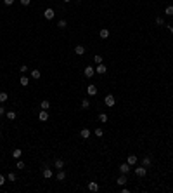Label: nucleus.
I'll return each mask as SVG.
<instances>
[{"label": "nucleus", "mask_w": 173, "mask_h": 193, "mask_svg": "<svg viewBox=\"0 0 173 193\" xmlns=\"http://www.w3.org/2000/svg\"><path fill=\"white\" fill-rule=\"evenodd\" d=\"M104 103H106L109 108H113V106H114V103H116V99H114V96H113V94H107L106 99H104Z\"/></svg>", "instance_id": "nucleus-1"}, {"label": "nucleus", "mask_w": 173, "mask_h": 193, "mask_svg": "<svg viewBox=\"0 0 173 193\" xmlns=\"http://www.w3.org/2000/svg\"><path fill=\"white\" fill-rule=\"evenodd\" d=\"M38 120L40 122H47L49 120V111H47V110H42L40 113H38Z\"/></svg>", "instance_id": "nucleus-2"}, {"label": "nucleus", "mask_w": 173, "mask_h": 193, "mask_svg": "<svg viewBox=\"0 0 173 193\" xmlns=\"http://www.w3.org/2000/svg\"><path fill=\"white\" fill-rule=\"evenodd\" d=\"M87 94H88V96H95V94H97V85L90 84L88 87H87Z\"/></svg>", "instance_id": "nucleus-3"}, {"label": "nucleus", "mask_w": 173, "mask_h": 193, "mask_svg": "<svg viewBox=\"0 0 173 193\" xmlns=\"http://www.w3.org/2000/svg\"><path fill=\"white\" fill-rule=\"evenodd\" d=\"M135 174H137L139 177H144L145 174H147V169H145L144 165H142V167H137V169H135Z\"/></svg>", "instance_id": "nucleus-4"}, {"label": "nucleus", "mask_w": 173, "mask_h": 193, "mask_svg": "<svg viewBox=\"0 0 173 193\" xmlns=\"http://www.w3.org/2000/svg\"><path fill=\"white\" fill-rule=\"evenodd\" d=\"M83 73H85V77H87V78H92V77H94V73H95V68H92V66H87V68H85V72H83Z\"/></svg>", "instance_id": "nucleus-5"}, {"label": "nucleus", "mask_w": 173, "mask_h": 193, "mask_svg": "<svg viewBox=\"0 0 173 193\" xmlns=\"http://www.w3.org/2000/svg\"><path fill=\"white\" fill-rule=\"evenodd\" d=\"M116 183H118V185H120V186L126 185V183H128V177H126V174H121V176L118 177V179H116Z\"/></svg>", "instance_id": "nucleus-6"}, {"label": "nucleus", "mask_w": 173, "mask_h": 193, "mask_svg": "<svg viewBox=\"0 0 173 193\" xmlns=\"http://www.w3.org/2000/svg\"><path fill=\"white\" fill-rule=\"evenodd\" d=\"M43 16H45V19H54L55 12H54V9H45V12H43Z\"/></svg>", "instance_id": "nucleus-7"}, {"label": "nucleus", "mask_w": 173, "mask_h": 193, "mask_svg": "<svg viewBox=\"0 0 173 193\" xmlns=\"http://www.w3.org/2000/svg\"><path fill=\"white\" fill-rule=\"evenodd\" d=\"M120 172H121V174H128V172H130V165H128V162H125V164L120 165Z\"/></svg>", "instance_id": "nucleus-8"}, {"label": "nucleus", "mask_w": 173, "mask_h": 193, "mask_svg": "<svg viewBox=\"0 0 173 193\" xmlns=\"http://www.w3.org/2000/svg\"><path fill=\"white\" fill-rule=\"evenodd\" d=\"M106 72H107V68L104 66L102 63H100V64H97V68H95V73H99V75H104Z\"/></svg>", "instance_id": "nucleus-9"}, {"label": "nucleus", "mask_w": 173, "mask_h": 193, "mask_svg": "<svg viewBox=\"0 0 173 193\" xmlns=\"http://www.w3.org/2000/svg\"><path fill=\"white\" fill-rule=\"evenodd\" d=\"M74 54H76V56H83V54H85V47H83V45H76V47H74Z\"/></svg>", "instance_id": "nucleus-10"}, {"label": "nucleus", "mask_w": 173, "mask_h": 193, "mask_svg": "<svg viewBox=\"0 0 173 193\" xmlns=\"http://www.w3.org/2000/svg\"><path fill=\"white\" fill-rule=\"evenodd\" d=\"M137 160H139V158H137V155H128V160H126V162H128V165H135Z\"/></svg>", "instance_id": "nucleus-11"}, {"label": "nucleus", "mask_w": 173, "mask_h": 193, "mask_svg": "<svg viewBox=\"0 0 173 193\" xmlns=\"http://www.w3.org/2000/svg\"><path fill=\"white\" fill-rule=\"evenodd\" d=\"M42 174H43V177H45V179H50V177H52V169H43V172H42Z\"/></svg>", "instance_id": "nucleus-12"}, {"label": "nucleus", "mask_w": 173, "mask_h": 193, "mask_svg": "<svg viewBox=\"0 0 173 193\" xmlns=\"http://www.w3.org/2000/svg\"><path fill=\"white\" fill-rule=\"evenodd\" d=\"M80 136H82L83 139H88V138H90V130H88V129H82V130H80Z\"/></svg>", "instance_id": "nucleus-13"}, {"label": "nucleus", "mask_w": 173, "mask_h": 193, "mask_svg": "<svg viewBox=\"0 0 173 193\" xmlns=\"http://www.w3.org/2000/svg\"><path fill=\"white\" fill-rule=\"evenodd\" d=\"M88 190H90V191H99V185H97V183H95V181H92L90 185H88Z\"/></svg>", "instance_id": "nucleus-14"}, {"label": "nucleus", "mask_w": 173, "mask_h": 193, "mask_svg": "<svg viewBox=\"0 0 173 193\" xmlns=\"http://www.w3.org/2000/svg\"><path fill=\"white\" fill-rule=\"evenodd\" d=\"M99 35H100V38H107V37H109V30H107V28H100Z\"/></svg>", "instance_id": "nucleus-15"}, {"label": "nucleus", "mask_w": 173, "mask_h": 193, "mask_svg": "<svg viewBox=\"0 0 173 193\" xmlns=\"http://www.w3.org/2000/svg\"><path fill=\"white\" fill-rule=\"evenodd\" d=\"M40 106H42V110H49V108H50V101H49V99H43V101L40 103Z\"/></svg>", "instance_id": "nucleus-16"}, {"label": "nucleus", "mask_w": 173, "mask_h": 193, "mask_svg": "<svg viewBox=\"0 0 173 193\" xmlns=\"http://www.w3.org/2000/svg\"><path fill=\"white\" fill-rule=\"evenodd\" d=\"M42 77V73H40V70H31V78H35V80H38Z\"/></svg>", "instance_id": "nucleus-17"}, {"label": "nucleus", "mask_w": 173, "mask_h": 193, "mask_svg": "<svg viewBox=\"0 0 173 193\" xmlns=\"http://www.w3.org/2000/svg\"><path fill=\"white\" fill-rule=\"evenodd\" d=\"M21 155H23V151H21L19 148H16V150L12 151V157H14L16 160H19V158H21Z\"/></svg>", "instance_id": "nucleus-18"}, {"label": "nucleus", "mask_w": 173, "mask_h": 193, "mask_svg": "<svg viewBox=\"0 0 173 193\" xmlns=\"http://www.w3.org/2000/svg\"><path fill=\"white\" fill-rule=\"evenodd\" d=\"M64 179H66V172L61 169V171H57V181H64Z\"/></svg>", "instance_id": "nucleus-19"}, {"label": "nucleus", "mask_w": 173, "mask_h": 193, "mask_svg": "<svg viewBox=\"0 0 173 193\" xmlns=\"http://www.w3.org/2000/svg\"><path fill=\"white\" fill-rule=\"evenodd\" d=\"M54 165L57 167V171H61V169L64 167V160H61V158H59V160H55V162H54Z\"/></svg>", "instance_id": "nucleus-20"}, {"label": "nucleus", "mask_w": 173, "mask_h": 193, "mask_svg": "<svg viewBox=\"0 0 173 193\" xmlns=\"http://www.w3.org/2000/svg\"><path fill=\"white\" fill-rule=\"evenodd\" d=\"M19 84L23 85V87H26V85L29 84V78H28V77H21V78H19Z\"/></svg>", "instance_id": "nucleus-21"}, {"label": "nucleus", "mask_w": 173, "mask_h": 193, "mask_svg": "<svg viewBox=\"0 0 173 193\" xmlns=\"http://www.w3.org/2000/svg\"><path fill=\"white\" fill-rule=\"evenodd\" d=\"M5 117H7L9 120H14V118L17 117V113H16V111H5Z\"/></svg>", "instance_id": "nucleus-22"}, {"label": "nucleus", "mask_w": 173, "mask_h": 193, "mask_svg": "<svg viewBox=\"0 0 173 193\" xmlns=\"http://www.w3.org/2000/svg\"><path fill=\"white\" fill-rule=\"evenodd\" d=\"M142 165H144V167H149V165H151V157H144V158H142Z\"/></svg>", "instance_id": "nucleus-23"}, {"label": "nucleus", "mask_w": 173, "mask_h": 193, "mask_svg": "<svg viewBox=\"0 0 173 193\" xmlns=\"http://www.w3.org/2000/svg\"><path fill=\"white\" fill-rule=\"evenodd\" d=\"M9 99V96H7V92H0V103H2V105H4L5 101Z\"/></svg>", "instance_id": "nucleus-24"}, {"label": "nucleus", "mask_w": 173, "mask_h": 193, "mask_svg": "<svg viewBox=\"0 0 173 193\" xmlns=\"http://www.w3.org/2000/svg\"><path fill=\"white\" fill-rule=\"evenodd\" d=\"M165 14L166 16H173V5H168V7L165 9Z\"/></svg>", "instance_id": "nucleus-25"}, {"label": "nucleus", "mask_w": 173, "mask_h": 193, "mask_svg": "<svg viewBox=\"0 0 173 193\" xmlns=\"http://www.w3.org/2000/svg\"><path fill=\"white\" fill-rule=\"evenodd\" d=\"M95 136H97V138H102V136H104V130L100 129V127H97V129H95Z\"/></svg>", "instance_id": "nucleus-26"}, {"label": "nucleus", "mask_w": 173, "mask_h": 193, "mask_svg": "<svg viewBox=\"0 0 173 193\" xmlns=\"http://www.w3.org/2000/svg\"><path fill=\"white\" fill-rule=\"evenodd\" d=\"M99 120L102 122V124H106V122H107V115L106 113H99Z\"/></svg>", "instance_id": "nucleus-27"}, {"label": "nucleus", "mask_w": 173, "mask_h": 193, "mask_svg": "<svg viewBox=\"0 0 173 193\" xmlns=\"http://www.w3.org/2000/svg\"><path fill=\"white\" fill-rule=\"evenodd\" d=\"M66 26H68V23L64 21V19H61V21L57 23V28H61V30H62V28H66Z\"/></svg>", "instance_id": "nucleus-28"}, {"label": "nucleus", "mask_w": 173, "mask_h": 193, "mask_svg": "<svg viewBox=\"0 0 173 193\" xmlns=\"http://www.w3.org/2000/svg\"><path fill=\"white\" fill-rule=\"evenodd\" d=\"M88 106H90V101H88V99H83L82 101V108H88Z\"/></svg>", "instance_id": "nucleus-29"}, {"label": "nucleus", "mask_w": 173, "mask_h": 193, "mask_svg": "<svg viewBox=\"0 0 173 193\" xmlns=\"http://www.w3.org/2000/svg\"><path fill=\"white\" fill-rule=\"evenodd\" d=\"M94 61L97 64H100V63H102V56H94Z\"/></svg>", "instance_id": "nucleus-30"}, {"label": "nucleus", "mask_w": 173, "mask_h": 193, "mask_svg": "<svg viewBox=\"0 0 173 193\" xmlns=\"http://www.w3.org/2000/svg\"><path fill=\"white\" fill-rule=\"evenodd\" d=\"M156 25H157V26L165 25V19H163V17H156Z\"/></svg>", "instance_id": "nucleus-31"}, {"label": "nucleus", "mask_w": 173, "mask_h": 193, "mask_svg": "<svg viewBox=\"0 0 173 193\" xmlns=\"http://www.w3.org/2000/svg\"><path fill=\"white\" fill-rule=\"evenodd\" d=\"M7 179H9V181H16V174H14V172H9Z\"/></svg>", "instance_id": "nucleus-32"}, {"label": "nucleus", "mask_w": 173, "mask_h": 193, "mask_svg": "<svg viewBox=\"0 0 173 193\" xmlns=\"http://www.w3.org/2000/svg\"><path fill=\"white\" fill-rule=\"evenodd\" d=\"M16 167L19 169V171H21V169H24V162H21V160H17V164H16Z\"/></svg>", "instance_id": "nucleus-33"}, {"label": "nucleus", "mask_w": 173, "mask_h": 193, "mask_svg": "<svg viewBox=\"0 0 173 193\" xmlns=\"http://www.w3.org/2000/svg\"><path fill=\"white\" fill-rule=\"evenodd\" d=\"M21 2V5H24V7H28L29 4H31V0H19Z\"/></svg>", "instance_id": "nucleus-34"}, {"label": "nucleus", "mask_w": 173, "mask_h": 193, "mask_svg": "<svg viewBox=\"0 0 173 193\" xmlns=\"http://www.w3.org/2000/svg\"><path fill=\"white\" fill-rule=\"evenodd\" d=\"M19 72L21 73H26V72H28V66H26V64H23V66L19 68Z\"/></svg>", "instance_id": "nucleus-35"}, {"label": "nucleus", "mask_w": 173, "mask_h": 193, "mask_svg": "<svg viewBox=\"0 0 173 193\" xmlns=\"http://www.w3.org/2000/svg\"><path fill=\"white\" fill-rule=\"evenodd\" d=\"M4 183H5V177L0 174V186H4Z\"/></svg>", "instance_id": "nucleus-36"}, {"label": "nucleus", "mask_w": 173, "mask_h": 193, "mask_svg": "<svg viewBox=\"0 0 173 193\" xmlns=\"http://www.w3.org/2000/svg\"><path fill=\"white\" fill-rule=\"evenodd\" d=\"M4 4H5V5H12L14 0H4Z\"/></svg>", "instance_id": "nucleus-37"}, {"label": "nucleus", "mask_w": 173, "mask_h": 193, "mask_svg": "<svg viewBox=\"0 0 173 193\" xmlns=\"http://www.w3.org/2000/svg\"><path fill=\"white\" fill-rule=\"evenodd\" d=\"M5 113V108H4V106H2V105H0V117H2V115H4Z\"/></svg>", "instance_id": "nucleus-38"}, {"label": "nucleus", "mask_w": 173, "mask_h": 193, "mask_svg": "<svg viewBox=\"0 0 173 193\" xmlns=\"http://www.w3.org/2000/svg\"><path fill=\"white\" fill-rule=\"evenodd\" d=\"M168 28H170V33L173 35V26H168Z\"/></svg>", "instance_id": "nucleus-39"}, {"label": "nucleus", "mask_w": 173, "mask_h": 193, "mask_svg": "<svg viewBox=\"0 0 173 193\" xmlns=\"http://www.w3.org/2000/svg\"><path fill=\"white\" fill-rule=\"evenodd\" d=\"M62 2H66V4H68V2H71V0H62Z\"/></svg>", "instance_id": "nucleus-40"}, {"label": "nucleus", "mask_w": 173, "mask_h": 193, "mask_svg": "<svg viewBox=\"0 0 173 193\" xmlns=\"http://www.w3.org/2000/svg\"><path fill=\"white\" fill-rule=\"evenodd\" d=\"M0 138H2V132H0Z\"/></svg>", "instance_id": "nucleus-41"}]
</instances>
